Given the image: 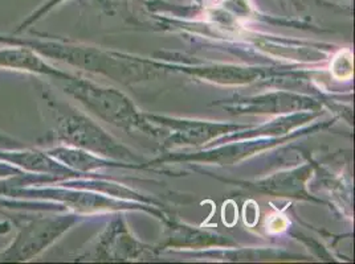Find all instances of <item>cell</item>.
Listing matches in <instances>:
<instances>
[{"instance_id":"obj_1","label":"cell","mask_w":355,"mask_h":264,"mask_svg":"<svg viewBox=\"0 0 355 264\" xmlns=\"http://www.w3.org/2000/svg\"><path fill=\"white\" fill-rule=\"evenodd\" d=\"M3 213L14 226L12 241L0 249V263H27L44 252L72 225L69 217L48 216L44 211L7 210Z\"/></svg>"},{"instance_id":"obj_2","label":"cell","mask_w":355,"mask_h":264,"mask_svg":"<svg viewBox=\"0 0 355 264\" xmlns=\"http://www.w3.org/2000/svg\"><path fill=\"white\" fill-rule=\"evenodd\" d=\"M0 45V70L36 74L51 78H62L67 75L51 66L42 56L26 46Z\"/></svg>"},{"instance_id":"obj_3","label":"cell","mask_w":355,"mask_h":264,"mask_svg":"<svg viewBox=\"0 0 355 264\" xmlns=\"http://www.w3.org/2000/svg\"><path fill=\"white\" fill-rule=\"evenodd\" d=\"M55 206L46 201L39 200H24V198H12L0 194V211L7 210H19V211H51Z\"/></svg>"},{"instance_id":"obj_4","label":"cell","mask_w":355,"mask_h":264,"mask_svg":"<svg viewBox=\"0 0 355 264\" xmlns=\"http://www.w3.org/2000/svg\"><path fill=\"white\" fill-rule=\"evenodd\" d=\"M67 0H45L43 4H40L36 10H33L30 15L21 20V23L16 27L12 35H23L24 32L31 30L35 24H37L40 20H43L45 16L51 14L53 10H56Z\"/></svg>"},{"instance_id":"obj_5","label":"cell","mask_w":355,"mask_h":264,"mask_svg":"<svg viewBox=\"0 0 355 264\" xmlns=\"http://www.w3.org/2000/svg\"><path fill=\"white\" fill-rule=\"evenodd\" d=\"M27 172L16 168L14 165L8 164V162H1L0 160V181L1 180H8V178H15V177L23 176Z\"/></svg>"},{"instance_id":"obj_6","label":"cell","mask_w":355,"mask_h":264,"mask_svg":"<svg viewBox=\"0 0 355 264\" xmlns=\"http://www.w3.org/2000/svg\"><path fill=\"white\" fill-rule=\"evenodd\" d=\"M27 147V144L14 136L0 131V148H23Z\"/></svg>"}]
</instances>
